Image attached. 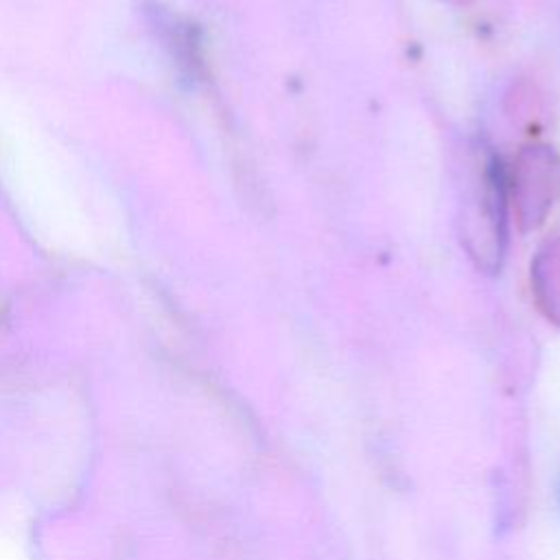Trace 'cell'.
<instances>
[{
  "label": "cell",
  "instance_id": "cell-1",
  "mask_svg": "<svg viewBox=\"0 0 560 560\" xmlns=\"http://www.w3.org/2000/svg\"><path fill=\"white\" fill-rule=\"evenodd\" d=\"M0 560H28V556L24 553L20 542L0 532Z\"/></svg>",
  "mask_w": 560,
  "mask_h": 560
}]
</instances>
